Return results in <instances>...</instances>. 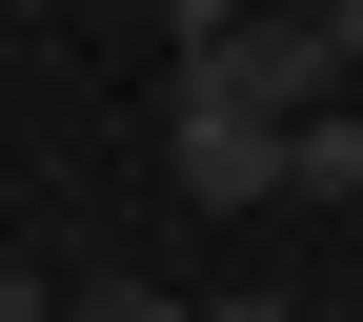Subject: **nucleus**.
<instances>
[{
	"instance_id": "f257e3e1",
	"label": "nucleus",
	"mask_w": 363,
	"mask_h": 322,
	"mask_svg": "<svg viewBox=\"0 0 363 322\" xmlns=\"http://www.w3.org/2000/svg\"><path fill=\"white\" fill-rule=\"evenodd\" d=\"M182 101H242V121H303V101H343V40L303 21H222V40H182Z\"/></svg>"
},
{
	"instance_id": "f03ea898",
	"label": "nucleus",
	"mask_w": 363,
	"mask_h": 322,
	"mask_svg": "<svg viewBox=\"0 0 363 322\" xmlns=\"http://www.w3.org/2000/svg\"><path fill=\"white\" fill-rule=\"evenodd\" d=\"M283 142H303V121H242V101H162V161H182V202H283Z\"/></svg>"
},
{
	"instance_id": "7ed1b4c3",
	"label": "nucleus",
	"mask_w": 363,
	"mask_h": 322,
	"mask_svg": "<svg viewBox=\"0 0 363 322\" xmlns=\"http://www.w3.org/2000/svg\"><path fill=\"white\" fill-rule=\"evenodd\" d=\"M283 181H303V202H363V81H343V101H303V142H283Z\"/></svg>"
},
{
	"instance_id": "20e7f679",
	"label": "nucleus",
	"mask_w": 363,
	"mask_h": 322,
	"mask_svg": "<svg viewBox=\"0 0 363 322\" xmlns=\"http://www.w3.org/2000/svg\"><path fill=\"white\" fill-rule=\"evenodd\" d=\"M61 322H222V302H162V282H101V302H61Z\"/></svg>"
},
{
	"instance_id": "39448f33",
	"label": "nucleus",
	"mask_w": 363,
	"mask_h": 322,
	"mask_svg": "<svg viewBox=\"0 0 363 322\" xmlns=\"http://www.w3.org/2000/svg\"><path fill=\"white\" fill-rule=\"evenodd\" d=\"M222 21H242V0H162V40H222Z\"/></svg>"
},
{
	"instance_id": "423d86ee",
	"label": "nucleus",
	"mask_w": 363,
	"mask_h": 322,
	"mask_svg": "<svg viewBox=\"0 0 363 322\" xmlns=\"http://www.w3.org/2000/svg\"><path fill=\"white\" fill-rule=\"evenodd\" d=\"M303 21H323V40H343V81H363V0H303Z\"/></svg>"
},
{
	"instance_id": "0eeeda50",
	"label": "nucleus",
	"mask_w": 363,
	"mask_h": 322,
	"mask_svg": "<svg viewBox=\"0 0 363 322\" xmlns=\"http://www.w3.org/2000/svg\"><path fill=\"white\" fill-rule=\"evenodd\" d=\"M0 322H61V302H40V282H21V262H0Z\"/></svg>"
}]
</instances>
